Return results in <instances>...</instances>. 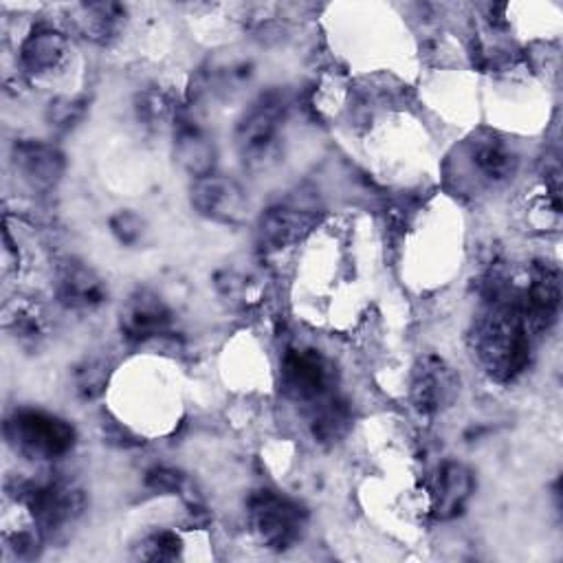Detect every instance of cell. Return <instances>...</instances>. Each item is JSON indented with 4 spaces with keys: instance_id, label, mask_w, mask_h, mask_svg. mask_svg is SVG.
I'll use <instances>...</instances> for the list:
<instances>
[{
    "instance_id": "obj_1",
    "label": "cell",
    "mask_w": 563,
    "mask_h": 563,
    "mask_svg": "<svg viewBox=\"0 0 563 563\" xmlns=\"http://www.w3.org/2000/svg\"><path fill=\"white\" fill-rule=\"evenodd\" d=\"M473 352L484 372L497 383H512L530 363L532 336L515 306V286L484 299V310L471 330Z\"/></svg>"
},
{
    "instance_id": "obj_2",
    "label": "cell",
    "mask_w": 563,
    "mask_h": 563,
    "mask_svg": "<svg viewBox=\"0 0 563 563\" xmlns=\"http://www.w3.org/2000/svg\"><path fill=\"white\" fill-rule=\"evenodd\" d=\"M4 490L29 508L33 526L44 539L73 526L86 510V493L66 479L9 477Z\"/></svg>"
},
{
    "instance_id": "obj_3",
    "label": "cell",
    "mask_w": 563,
    "mask_h": 563,
    "mask_svg": "<svg viewBox=\"0 0 563 563\" xmlns=\"http://www.w3.org/2000/svg\"><path fill=\"white\" fill-rule=\"evenodd\" d=\"M7 444L26 460H55L75 446V427L42 409H15L4 420Z\"/></svg>"
},
{
    "instance_id": "obj_4",
    "label": "cell",
    "mask_w": 563,
    "mask_h": 563,
    "mask_svg": "<svg viewBox=\"0 0 563 563\" xmlns=\"http://www.w3.org/2000/svg\"><path fill=\"white\" fill-rule=\"evenodd\" d=\"M246 515L255 537L277 552L292 548L308 526V512L299 501L268 488L249 497Z\"/></svg>"
},
{
    "instance_id": "obj_5",
    "label": "cell",
    "mask_w": 563,
    "mask_h": 563,
    "mask_svg": "<svg viewBox=\"0 0 563 563\" xmlns=\"http://www.w3.org/2000/svg\"><path fill=\"white\" fill-rule=\"evenodd\" d=\"M286 117V99L279 92L262 95L235 128V147L251 167H262L275 158L279 132Z\"/></svg>"
},
{
    "instance_id": "obj_6",
    "label": "cell",
    "mask_w": 563,
    "mask_h": 563,
    "mask_svg": "<svg viewBox=\"0 0 563 563\" xmlns=\"http://www.w3.org/2000/svg\"><path fill=\"white\" fill-rule=\"evenodd\" d=\"M515 306L528 334L534 339L550 330L561 306V275L550 262H534L523 288H515Z\"/></svg>"
},
{
    "instance_id": "obj_7",
    "label": "cell",
    "mask_w": 563,
    "mask_h": 563,
    "mask_svg": "<svg viewBox=\"0 0 563 563\" xmlns=\"http://www.w3.org/2000/svg\"><path fill=\"white\" fill-rule=\"evenodd\" d=\"M460 391L455 369L435 354H424L416 361L409 380V400L420 416H435L451 407Z\"/></svg>"
},
{
    "instance_id": "obj_8",
    "label": "cell",
    "mask_w": 563,
    "mask_h": 563,
    "mask_svg": "<svg viewBox=\"0 0 563 563\" xmlns=\"http://www.w3.org/2000/svg\"><path fill=\"white\" fill-rule=\"evenodd\" d=\"M189 200L198 216L218 224H240L249 216L244 189L233 178L216 172L194 178Z\"/></svg>"
},
{
    "instance_id": "obj_9",
    "label": "cell",
    "mask_w": 563,
    "mask_h": 563,
    "mask_svg": "<svg viewBox=\"0 0 563 563\" xmlns=\"http://www.w3.org/2000/svg\"><path fill=\"white\" fill-rule=\"evenodd\" d=\"M279 383L290 400L310 405L330 394L332 369L317 350L290 347L279 365Z\"/></svg>"
},
{
    "instance_id": "obj_10",
    "label": "cell",
    "mask_w": 563,
    "mask_h": 563,
    "mask_svg": "<svg viewBox=\"0 0 563 563\" xmlns=\"http://www.w3.org/2000/svg\"><path fill=\"white\" fill-rule=\"evenodd\" d=\"M172 321V308L154 290L147 288L134 290L125 299L119 314L121 334L130 343H147L169 334Z\"/></svg>"
},
{
    "instance_id": "obj_11",
    "label": "cell",
    "mask_w": 563,
    "mask_h": 563,
    "mask_svg": "<svg viewBox=\"0 0 563 563\" xmlns=\"http://www.w3.org/2000/svg\"><path fill=\"white\" fill-rule=\"evenodd\" d=\"M317 222L312 207L299 202H279L266 209L257 222V246L264 253H273L299 242Z\"/></svg>"
},
{
    "instance_id": "obj_12",
    "label": "cell",
    "mask_w": 563,
    "mask_h": 563,
    "mask_svg": "<svg viewBox=\"0 0 563 563\" xmlns=\"http://www.w3.org/2000/svg\"><path fill=\"white\" fill-rule=\"evenodd\" d=\"M55 299L75 312H90L106 303L108 288L103 279L84 262L66 260L55 268Z\"/></svg>"
},
{
    "instance_id": "obj_13",
    "label": "cell",
    "mask_w": 563,
    "mask_h": 563,
    "mask_svg": "<svg viewBox=\"0 0 563 563\" xmlns=\"http://www.w3.org/2000/svg\"><path fill=\"white\" fill-rule=\"evenodd\" d=\"M11 163L33 189H53L66 169L64 154L40 139H18L11 147Z\"/></svg>"
},
{
    "instance_id": "obj_14",
    "label": "cell",
    "mask_w": 563,
    "mask_h": 563,
    "mask_svg": "<svg viewBox=\"0 0 563 563\" xmlns=\"http://www.w3.org/2000/svg\"><path fill=\"white\" fill-rule=\"evenodd\" d=\"M68 57V40L51 26L33 29L20 46V66L33 79L51 77Z\"/></svg>"
},
{
    "instance_id": "obj_15",
    "label": "cell",
    "mask_w": 563,
    "mask_h": 563,
    "mask_svg": "<svg viewBox=\"0 0 563 563\" xmlns=\"http://www.w3.org/2000/svg\"><path fill=\"white\" fill-rule=\"evenodd\" d=\"M475 490L473 471L455 460H449L440 466L435 486H433V517L440 521H449L466 508L471 495Z\"/></svg>"
},
{
    "instance_id": "obj_16",
    "label": "cell",
    "mask_w": 563,
    "mask_h": 563,
    "mask_svg": "<svg viewBox=\"0 0 563 563\" xmlns=\"http://www.w3.org/2000/svg\"><path fill=\"white\" fill-rule=\"evenodd\" d=\"M174 156L194 178L213 174L218 150L213 139L194 121L174 123Z\"/></svg>"
},
{
    "instance_id": "obj_17",
    "label": "cell",
    "mask_w": 563,
    "mask_h": 563,
    "mask_svg": "<svg viewBox=\"0 0 563 563\" xmlns=\"http://www.w3.org/2000/svg\"><path fill=\"white\" fill-rule=\"evenodd\" d=\"M352 424V409L347 400L334 394H325L310 402L308 411V427L317 442L334 444L339 442Z\"/></svg>"
},
{
    "instance_id": "obj_18",
    "label": "cell",
    "mask_w": 563,
    "mask_h": 563,
    "mask_svg": "<svg viewBox=\"0 0 563 563\" xmlns=\"http://www.w3.org/2000/svg\"><path fill=\"white\" fill-rule=\"evenodd\" d=\"M75 22L84 37L97 44H110L123 29L125 7L119 2H84L75 11Z\"/></svg>"
},
{
    "instance_id": "obj_19",
    "label": "cell",
    "mask_w": 563,
    "mask_h": 563,
    "mask_svg": "<svg viewBox=\"0 0 563 563\" xmlns=\"http://www.w3.org/2000/svg\"><path fill=\"white\" fill-rule=\"evenodd\" d=\"M471 161L475 169L490 183H506L515 176L519 158L497 136H479L471 143Z\"/></svg>"
},
{
    "instance_id": "obj_20",
    "label": "cell",
    "mask_w": 563,
    "mask_h": 563,
    "mask_svg": "<svg viewBox=\"0 0 563 563\" xmlns=\"http://www.w3.org/2000/svg\"><path fill=\"white\" fill-rule=\"evenodd\" d=\"M7 330L22 345H37L46 336V321L37 308L22 303L7 312Z\"/></svg>"
},
{
    "instance_id": "obj_21",
    "label": "cell",
    "mask_w": 563,
    "mask_h": 563,
    "mask_svg": "<svg viewBox=\"0 0 563 563\" xmlns=\"http://www.w3.org/2000/svg\"><path fill=\"white\" fill-rule=\"evenodd\" d=\"M183 552V541L174 530L158 528L141 537L134 545V556L141 561H174Z\"/></svg>"
},
{
    "instance_id": "obj_22",
    "label": "cell",
    "mask_w": 563,
    "mask_h": 563,
    "mask_svg": "<svg viewBox=\"0 0 563 563\" xmlns=\"http://www.w3.org/2000/svg\"><path fill=\"white\" fill-rule=\"evenodd\" d=\"M110 376V367L103 358H84L73 369V389L81 400H92L101 396Z\"/></svg>"
},
{
    "instance_id": "obj_23",
    "label": "cell",
    "mask_w": 563,
    "mask_h": 563,
    "mask_svg": "<svg viewBox=\"0 0 563 563\" xmlns=\"http://www.w3.org/2000/svg\"><path fill=\"white\" fill-rule=\"evenodd\" d=\"M136 114L145 125L158 128L176 119V106L167 92L158 88H147L136 97Z\"/></svg>"
},
{
    "instance_id": "obj_24",
    "label": "cell",
    "mask_w": 563,
    "mask_h": 563,
    "mask_svg": "<svg viewBox=\"0 0 563 563\" xmlns=\"http://www.w3.org/2000/svg\"><path fill=\"white\" fill-rule=\"evenodd\" d=\"M86 114V99L79 97H62L51 101L46 108V121L57 130H70Z\"/></svg>"
},
{
    "instance_id": "obj_25",
    "label": "cell",
    "mask_w": 563,
    "mask_h": 563,
    "mask_svg": "<svg viewBox=\"0 0 563 563\" xmlns=\"http://www.w3.org/2000/svg\"><path fill=\"white\" fill-rule=\"evenodd\" d=\"M110 231L117 238L119 244L123 246H134L143 240L145 233V220L130 211V209H121L110 218Z\"/></svg>"
},
{
    "instance_id": "obj_26",
    "label": "cell",
    "mask_w": 563,
    "mask_h": 563,
    "mask_svg": "<svg viewBox=\"0 0 563 563\" xmlns=\"http://www.w3.org/2000/svg\"><path fill=\"white\" fill-rule=\"evenodd\" d=\"M185 484V475L176 468L169 466H154L147 471L145 475V486L154 493H163V495H172L178 493Z\"/></svg>"
}]
</instances>
